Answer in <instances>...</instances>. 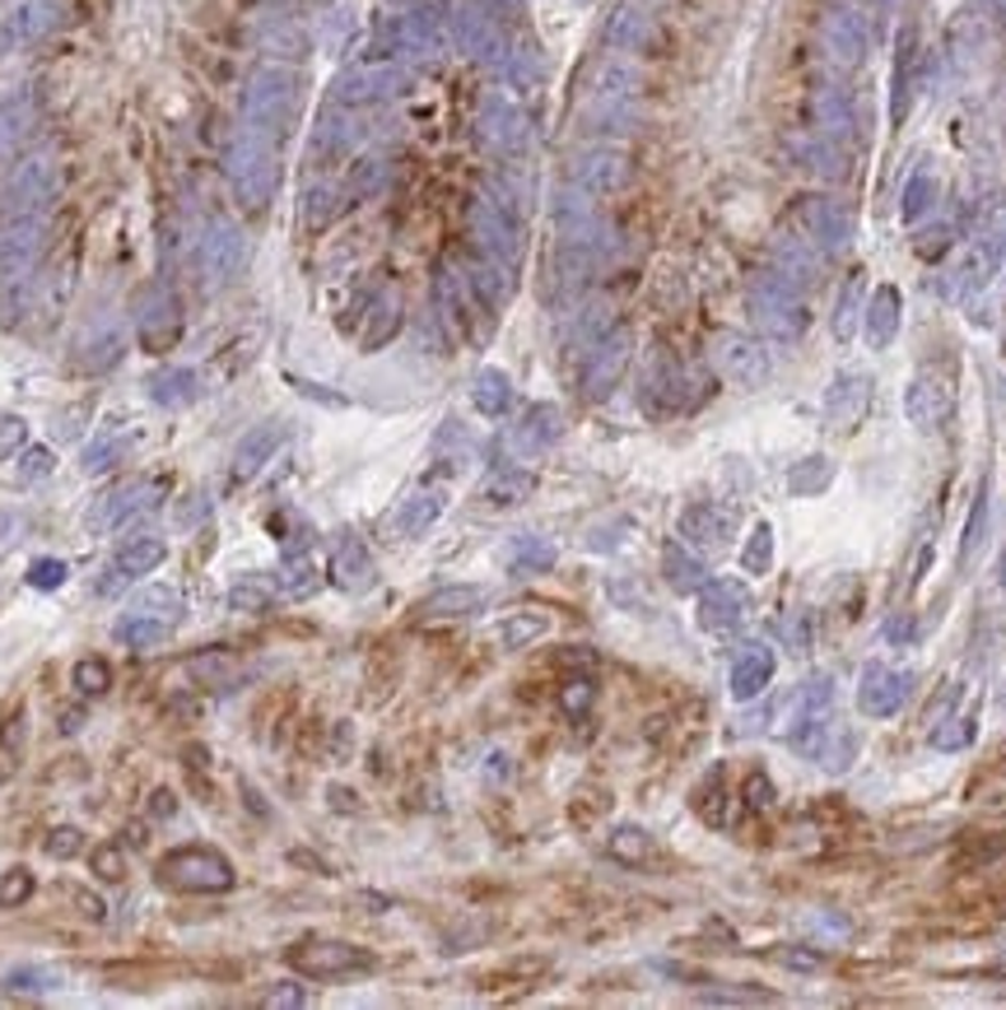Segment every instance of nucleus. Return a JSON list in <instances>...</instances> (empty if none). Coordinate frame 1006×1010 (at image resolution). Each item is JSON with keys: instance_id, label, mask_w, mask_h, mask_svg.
Segmentation results:
<instances>
[{"instance_id": "nucleus-15", "label": "nucleus", "mask_w": 1006, "mask_h": 1010, "mask_svg": "<svg viewBox=\"0 0 1006 1010\" xmlns=\"http://www.w3.org/2000/svg\"><path fill=\"white\" fill-rule=\"evenodd\" d=\"M769 681H774V652L765 648V642L741 648L736 661H732V694L736 699H755V694H765Z\"/></svg>"}, {"instance_id": "nucleus-43", "label": "nucleus", "mask_w": 1006, "mask_h": 1010, "mask_svg": "<svg viewBox=\"0 0 1006 1010\" xmlns=\"http://www.w3.org/2000/svg\"><path fill=\"white\" fill-rule=\"evenodd\" d=\"M983 527H987V484L979 490V498H974V513H969V527H965V560L974 554L979 545H983Z\"/></svg>"}, {"instance_id": "nucleus-6", "label": "nucleus", "mask_w": 1006, "mask_h": 1010, "mask_svg": "<svg viewBox=\"0 0 1006 1010\" xmlns=\"http://www.w3.org/2000/svg\"><path fill=\"white\" fill-rule=\"evenodd\" d=\"M866 406H872V377H858V373L839 377L835 387L825 392V429L829 433H853L862 424Z\"/></svg>"}, {"instance_id": "nucleus-5", "label": "nucleus", "mask_w": 1006, "mask_h": 1010, "mask_svg": "<svg viewBox=\"0 0 1006 1010\" xmlns=\"http://www.w3.org/2000/svg\"><path fill=\"white\" fill-rule=\"evenodd\" d=\"M913 689V675L909 671H890V666H866L862 671V689H858V708L866 718H895L905 708Z\"/></svg>"}, {"instance_id": "nucleus-28", "label": "nucleus", "mask_w": 1006, "mask_h": 1010, "mask_svg": "<svg viewBox=\"0 0 1006 1010\" xmlns=\"http://www.w3.org/2000/svg\"><path fill=\"white\" fill-rule=\"evenodd\" d=\"M550 969V960H541V954H531V960H513V964H503V969H490L480 978V991H499V987H531L541 973Z\"/></svg>"}, {"instance_id": "nucleus-23", "label": "nucleus", "mask_w": 1006, "mask_h": 1010, "mask_svg": "<svg viewBox=\"0 0 1006 1010\" xmlns=\"http://www.w3.org/2000/svg\"><path fill=\"white\" fill-rule=\"evenodd\" d=\"M149 392H154V400H159L164 410H182V406H192V400L201 396V377L187 373V369H168V373L149 377Z\"/></svg>"}, {"instance_id": "nucleus-31", "label": "nucleus", "mask_w": 1006, "mask_h": 1010, "mask_svg": "<svg viewBox=\"0 0 1006 1010\" xmlns=\"http://www.w3.org/2000/svg\"><path fill=\"white\" fill-rule=\"evenodd\" d=\"M546 629H550V620H546V615L523 611V615H508V620L499 624V642H503L508 652H517V648H527V642L541 638Z\"/></svg>"}, {"instance_id": "nucleus-20", "label": "nucleus", "mask_w": 1006, "mask_h": 1010, "mask_svg": "<svg viewBox=\"0 0 1006 1010\" xmlns=\"http://www.w3.org/2000/svg\"><path fill=\"white\" fill-rule=\"evenodd\" d=\"M606 857H615L620 866H648V862H657V839L638 825H620V829H611V839H606Z\"/></svg>"}, {"instance_id": "nucleus-37", "label": "nucleus", "mask_w": 1006, "mask_h": 1010, "mask_svg": "<svg viewBox=\"0 0 1006 1010\" xmlns=\"http://www.w3.org/2000/svg\"><path fill=\"white\" fill-rule=\"evenodd\" d=\"M229 605L233 611H266L271 605V587L262 578H238L229 591Z\"/></svg>"}, {"instance_id": "nucleus-2", "label": "nucleus", "mask_w": 1006, "mask_h": 1010, "mask_svg": "<svg viewBox=\"0 0 1006 1010\" xmlns=\"http://www.w3.org/2000/svg\"><path fill=\"white\" fill-rule=\"evenodd\" d=\"M285 964L294 973H303V978H355V973L373 969V954L350 946V940L312 936V940H299V946L285 950Z\"/></svg>"}, {"instance_id": "nucleus-10", "label": "nucleus", "mask_w": 1006, "mask_h": 1010, "mask_svg": "<svg viewBox=\"0 0 1006 1010\" xmlns=\"http://www.w3.org/2000/svg\"><path fill=\"white\" fill-rule=\"evenodd\" d=\"M187 675H192L201 689L229 694V689H238L242 681H248V666H242L233 652L211 648V652H192V657H187Z\"/></svg>"}, {"instance_id": "nucleus-17", "label": "nucleus", "mask_w": 1006, "mask_h": 1010, "mask_svg": "<svg viewBox=\"0 0 1006 1010\" xmlns=\"http://www.w3.org/2000/svg\"><path fill=\"white\" fill-rule=\"evenodd\" d=\"M531 490H536V476H531V470H523V466H499V470H490V480H484L480 498L490 503V508H517V503L531 498Z\"/></svg>"}, {"instance_id": "nucleus-45", "label": "nucleus", "mask_w": 1006, "mask_h": 1010, "mask_svg": "<svg viewBox=\"0 0 1006 1010\" xmlns=\"http://www.w3.org/2000/svg\"><path fill=\"white\" fill-rule=\"evenodd\" d=\"M950 726H956V731H942V726L932 731V745H936V750H965V745L974 741V722H969V718H956Z\"/></svg>"}, {"instance_id": "nucleus-3", "label": "nucleus", "mask_w": 1006, "mask_h": 1010, "mask_svg": "<svg viewBox=\"0 0 1006 1010\" xmlns=\"http://www.w3.org/2000/svg\"><path fill=\"white\" fill-rule=\"evenodd\" d=\"M159 498H164V480H117V484H108V490L89 503L84 527H89V531H112L127 517L154 508Z\"/></svg>"}, {"instance_id": "nucleus-24", "label": "nucleus", "mask_w": 1006, "mask_h": 1010, "mask_svg": "<svg viewBox=\"0 0 1006 1010\" xmlns=\"http://www.w3.org/2000/svg\"><path fill=\"white\" fill-rule=\"evenodd\" d=\"M554 560H560V554H554V545L541 541V536H517L508 545V554H503V564L513 573H550Z\"/></svg>"}, {"instance_id": "nucleus-40", "label": "nucleus", "mask_w": 1006, "mask_h": 1010, "mask_svg": "<svg viewBox=\"0 0 1006 1010\" xmlns=\"http://www.w3.org/2000/svg\"><path fill=\"white\" fill-rule=\"evenodd\" d=\"M65 578H71V564L65 560H33L28 564V587H38V591L61 587Z\"/></svg>"}, {"instance_id": "nucleus-35", "label": "nucleus", "mask_w": 1006, "mask_h": 1010, "mask_svg": "<svg viewBox=\"0 0 1006 1010\" xmlns=\"http://www.w3.org/2000/svg\"><path fill=\"white\" fill-rule=\"evenodd\" d=\"M33 890H38L33 870H28V866H10L5 876H0V913H5V909H20V903H28V899H33Z\"/></svg>"}, {"instance_id": "nucleus-29", "label": "nucleus", "mask_w": 1006, "mask_h": 1010, "mask_svg": "<svg viewBox=\"0 0 1006 1010\" xmlns=\"http://www.w3.org/2000/svg\"><path fill=\"white\" fill-rule=\"evenodd\" d=\"M624 373V340H615V345H606V350H597V359H592V369H587V377H583V387H587V396H606L615 387V377Z\"/></svg>"}, {"instance_id": "nucleus-18", "label": "nucleus", "mask_w": 1006, "mask_h": 1010, "mask_svg": "<svg viewBox=\"0 0 1006 1010\" xmlns=\"http://www.w3.org/2000/svg\"><path fill=\"white\" fill-rule=\"evenodd\" d=\"M164 541L159 536H135V541H121L117 554H112V568L121 573V578H145V573H154L164 564Z\"/></svg>"}, {"instance_id": "nucleus-27", "label": "nucleus", "mask_w": 1006, "mask_h": 1010, "mask_svg": "<svg viewBox=\"0 0 1006 1010\" xmlns=\"http://www.w3.org/2000/svg\"><path fill=\"white\" fill-rule=\"evenodd\" d=\"M0 987L14 991V997H43V991H57L61 987V973L57 969H43V964H20V969H10L5 978H0Z\"/></svg>"}, {"instance_id": "nucleus-25", "label": "nucleus", "mask_w": 1006, "mask_h": 1010, "mask_svg": "<svg viewBox=\"0 0 1006 1010\" xmlns=\"http://www.w3.org/2000/svg\"><path fill=\"white\" fill-rule=\"evenodd\" d=\"M471 400H476V410H480V414H490V420H499V414L513 406V387H508V377L494 373V369L476 373V382H471Z\"/></svg>"}, {"instance_id": "nucleus-48", "label": "nucleus", "mask_w": 1006, "mask_h": 1010, "mask_svg": "<svg viewBox=\"0 0 1006 1010\" xmlns=\"http://www.w3.org/2000/svg\"><path fill=\"white\" fill-rule=\"evenodd\" d=\"M303 1001H308V991L294 987V983H280L275 991H266V997H262V1006H271V1010H280V1006H303Z\"/></svg>"}, {"instance_id": "nucleus-51", "label": "nucleus", "mask_w": 1006, "mask_h": 1010, "mask_svg": "<svg viewBox=\"0 0 1006 1010\" xmlns=\"http://www.w3.org/2000/svg\"><path fill=\"white\" fill-rule=\"evenodd\" d=\"M987 973H993V978H1006V960H997V964L987 969Z\"/></svg>"}, {"instance_id": "nucleus-49", "label": "nucleus", "mask_w": 1006, "mask_h": 1010, "mask_svg": "<svg viewBox=\"0 0 1006 1010\" xmlns=\"http://www.w3.org/2000/svg\"><path fill=\"white\" fill-rule=\"evenodd\" d=\"M788 969H802V973H811V969H825V954H806V946H792V950H783L778 954Z\"/></svg>"}, {"instance_id": "nucleus-38", "label": "nucleus", "mask_w": 1006, "mask_h": 1010, "mask_svg": "<svg viewBox=\"0 0 1006 1010\" xmlns=\"http://www.w3.org/2000/svg\"><path fill=\"white\" fill-rule=\"evenodd\" d=\"M47 857L51 862H75L80 857V852H84V833L75 829V825H61V829H51L47 833Z\"/></svg>"}, {"instance_id": "nucleus-7", "label": "nucleus", "mask_w": 1006, "mask_h": 1010, "mask_svg": "<svg viewBox=\"0 0 1006 1010\" xmlns=\"http://www.w3.org/2000/svg\"><path fill=\"white\" fill-rule=\"evenodd\" d=\"M751 611V587L736 578H714L699 587V624L704 629H732Z\"/></svg>"}, {"instance_id": "nucleus-33", "label": "nucleus", "mask_w": 1006, "mask_h": 1010, "mask_svg": "<svg viewBox=\"0 0 1006 1010\" xmlns=\"http://www.w3.org/2000/svg\"><path fill=\"white\" fill-rule=\"evenodd\" d=\"M695 810L704 815V820L708 825H727V787H722V769H714V773H708L704 782H699V787H695Z\"/></svg>"}, {"instance_id": "nucleus-12", "label": "nucleus", "mask_w": 1006, "mask_h": 1010, "mask_svg": "<svg viewBox=\"0 0 1006 1010\" xmlns=\"http://www.w3.org/2000/svg\"><path fill=\"white\" fill-rule=\"evenodd\" d=\"M332 578L345 591H369L373 587L378 568H373V554L363 550V541H355V536H340L336 554H332Z\"/></svg>"}, {"instance_id": "nucleus-21", "label": "nucleus", "mask_w": 1006, "mask_h": 1010, "mask_svg": "<svg viewBox=\"0 0 1006 1010\" xmlns=\"http://www.w3.org/2000/svg\"><path fill=\"white\" fill-rule=\"evenodd\" d=\"M131 615H145V620H159V624H172L178 629V620L187 615V601L178 597V587H164V582H149L135 591L131 601Z\"/></svg>"}, {"instance_id": "nucleus-8", "label": "nucleus", "mask_w": 1006, "mask_h": 1010, "mask_svg": "<svg viewBox=\"0 0 1006 1010\" xmlns=\"http://www.w3.org/2000/svg\"><path fill=\"white\" fill-rule=\"evenodd\" d=\"M681 536L704 545V550H722L736 536V517L727 508H718V503H690L681 513Z\"/></svg>"}, {"instance_id": "nucleus-16", "label": "nucleus", "mask_w": 1006, "mask_h": 1010, "mask_svg": "<svg viewBox=\"0 0 1006 1010\" xmlns=\"http://www.w3.org/2000/svg\"><path fill=\"white\" fill-rule=\"evenodd\" d=\"M280 443H285V424H262V429H252L248 438L238 443V452H233V476L238 480H252L256 470H262L275 452H280Z\"/></svg>"}, {"instance_id": "nucleus-36", "label": "nucleus", "mask_w": 1006, "mask_h": 1010, "mask_svg": "<svg viewBox=\"0 0 1006 1010\" xmlns=\"http://www.w3.org/2000/svg\"><path fill=\"white\" fill-rule=\"evenodd\" d=\"M741 564H745V573H751V578L769 573V564H774V527H769V521H759V527L751 531V545H745Z\"/></svg>"}, {"instance_id": "nucleus-11", "label": "nucleus", "mask_w": 1006, "mask_h": 1010, "mask_svg": "<svg viewBox=\"0 0 1006 1010\" xmlns=\"http://www.w3.org/2000/svg\"><path fill=\"white\" fill-rule=\"evenodd\" d=\"M480 605H484V591L480 587L453 582V587L429 591V597L415 605V620H466V615H476Z\"/></svg>"}, {"instance_id": "nucleus-50", "label": "nucleus", "mask_w": 1006, "mask_h": 1010, "mask_svg": "<svg viewBox=\"0 0 1006 1010\" xmlns=\"http://www.w3.org/2000/svg\"><path fill=\"white\" fill-rule=\"evenodd\" d=\"M14 531H20V517H5V513H0V550L14 541Z\"/></svg>"}, {"instance_id": "nucleus-1", "label": "nucleus", "mask_w": 1006, "mask_h": 1010, "mask_svg": "<svg viewBox=\"0 0 1006 1010\" xmlns=\"http://www.w3.org/2000/svg\"><path fill=\"white\" fill-rule=\"evenodd\" d=\"M159 880L182 894H224L233 890V862L215 847H178L159 862Z\"/></svg>"}, {"instance_id": "nucleus-32", "label": "nucleus", "mask_w": 1006, "mask_h": 1010, "mask_svg": "<svg viewBox=\"0 0 1006 1010\" xmlns=\"http://www.w3.org/2000/svg\"><path fill=\"white\" fill-rule=\"evenodd\" d=\"M835 480V461L829 457H806L802 466L788 470V494H821Z\"/></svg>"}, {"instance_id": "nucleus-30", "label": "nucleus", "mask_w": 1006, "mask_h": 1010, "mask_svg": "<svg viewBox=\"0 0 1006 1010\" xmlns=\"http://www.w3.org/2000/svg\"><path fill=\"white\" fill-rule=\"evenodd\" d=\"M168 634H172V624L145 620V615H131V611H127V620L117 624V638L127 642V648H135V652H145V648H159V642H168Z\"/></svg>"}, {"instance_id": "nucleus-19", "label": "nucleus", "mask_w": 1006, "mask_h": 1010, "mask_svg": "<svg viewBox=\"0 0 1006 1010\" xmlns=\"http://www.w3.org/2000/svg\"><path fill=\"white\" fill-rule=\"evenodd\" d=\"M135 438L141 433L135 429H117V433H103V438H94L89 447H84V457H80V470L84 476H103V470H112L127 461V452L135 447Z\"/></svg>"}, {"instance_id": "nucleus-39", "label": "nucleus", "mask_w": 1006, "mask_h": 1010, "mask_svg": "<svg viewBox=\"0 0 1006 1010\" xmlns=\"http://www.w3.org/2000/svg\"><path fill=\"white\" fill-rule=\"evenodd\" d=\"M28 447V424L20 414H0V461H14Z\"/></svg>"}, {"instance_id": "nucleus-9", "label": "nucleus", "mask_w": 1006, "mask_h": 1010, "mask_svg": "<svg viewBox=\"0 0 1006 1010\" xmlns=\"http://www.w3.org/2000/svg\"><path fill=\"white\" fill-rule=\"evenodd\" d=\"M560 433H564V414L560 410H554V406H531L523 414V424L513 429L508 447L517 452V457H541L546 447L560 443Z\"/></svg>"}, {"instance_id": "nucleus-44", "label": "nucleus", "mask_w": 1006, "mask_h": 1010, "mask_svg": "<svg viewBox=\"0 0 1006 1010\" xmlns=\"http://www.w3.org/2000/svg\"><path fill=\"white\" fill-rule=\"evenodd\" d=\"M94 876H103V880H121L127 876V857H121V847H112V843H103V847H94Z\"/></svg>"}, {"instance_id": "nucleus-46", "label": "nucleus", "mask_w": 1006, "mask_h": 1010, "mask_svg": "<svg viewBox=\"0 0 1006 1010\" xmlns=\"http://www.w3.org/2000/svg\"><path fill=\"white\" fill-rule=\"evenodd\" d=\"M774 782H769V773L765 769H751V778H745V806H755V810H765V806H774Z\"/></svg>"}, {"instance_id": "nucleus-26", "label": "nucleus", "mask_w": 1006, "mask_h": 1010, "mask_svg": "<svg viewBox=\"0 0 1006 1010\" xmlns=\"http://www.w3.org/2000/svg\"><path fill=\"white\" fill-rule=\"evenodd\" d=\"M662 568H667V582H671L675 591H699V587H704V578H708L704 564H699L695 554H690L681 541L662 550Z\"/></svg>"}, {"instance_id": "nucleus-14", "label": "nucleus", "mask_w": 1006, "mask_h": 1010, "mask_svg": "<svg viewBox=\"0 0 1006 1010\" xmlns=\"http://www.w3.org/2000/svg\"><path fill=\"white\" fill-rule=\"evenodd\" d=\"M443 508H447V490H415L402 508H396L392 531L406 536V541H415V536H424L433 521L443 517Z\"/></svg>"}, {"instance_id": "nucleus-13", "label": "nucleus", "mask_w": 1006, "mask_h": 1010, "mask_svg": "<svg viewBox=\"0 0 1006 1010\" xmlns=\"http://www.w3.org/2000/svg\"><path fill=\"white\" fill-rule=\"evenodd\" d=\"M718 363H722V373L741 382V387H759V382L769 377V363L765 354H759V345L751 340H741V336H722L718 345Z\"/></svg>"}, {"instance_id": "nucleus-52", "label": "nucleus", "mask_w": 1006, "mask_h": 1010, "mask_svg": "<svg viewBox=\"0 0 1006 1010\" xmlns=\"http://www.w3.org/2000/svg\"><path fill=\"white\" fill-rule=\"evenodd\" d=\"M1002 587H1006V554H1002Z\"/></svg>"}, {"instance_id": "nucleus-22", "label": "nucleus", "mask_w": 1006, "mask_h": 1010, "mask_svg": "<svg viewBox=\"0 0 1006 1010\" xmlns=\"http://www.w3.org/2000/svg\"><path fill=\"white\" fill-rule=\"evenodd\" d=\"M997 857H1006V829H979V833H965L956 843V866L960 870H983L993 866Z\"/></svg>"}, {"instance_id": "nucleus-34", "label": "nucleus", "mask_w": 1006, "mask_h": 1010, "mask_svg": "<svg viewBox=\"0 0 1006 1010\" xmlns=\"http://www.w3.org/2000/svg\"><path fill=\"white\" fill-rule=\"evenodd\" d=\"M71 685L84 694V699H94V694H108L112 685V666L103 657H80L75 671H71Z\"/></svg>"}, {"instance_id": "nucleus-47", "label": "nucleus", "mask_w": 1006, "mask_h": 1010, "mask_svg": "<svg viewBox=\"0 0 1006 1010\" xmlns=\"http://www.w3.org/2000/svg\"><path fill=\"white\" fill-rule=\"evenodd\" d=\"M560 704H564L568 718H583V712L592 708V685H587V681H568L564 694H560Z\"/></svg>"}, {"instance_id": "nucleus-41", "label": "nucleus", "mask_w": 1006, "mask_h": 1010, "mask_svg": "<svg viewBox=\"0 0 1006 1010\" xmlns=\"http://www.w3.org/2000/svg\"><path fill=\"white\" fill-rule=\"evenodd\" d=\"M51 466H57V457H51L47 447H24V452H20V480H24V484L47 480Z\"/></svg>"}, {"instance_id": "nucleus-42", "label": "nucleus", "mask_w": 1006, "mask_h": 1010, "mask_svg": "<svg viewBox=\"0 0 1006 1010\" xmlns=\"http://www.w3.org/2000/svg\"><path fill=\"white\" fill-rule=\"evenodd\" d=\"M285 591H294V597H308V591H312V564L303 560V554L299 550H294V554H285Z\"/></svg>"}, {"instance_id": "nucleus-4", "label": "nucleus", "mask_w": 1006, "mask_h": 1010, "mask_svg": "<svg viewBox=\"0 0 1006 1010\" xmlns=\"http://www.w3.org/2000/svg\"><path fill=\"white\" fill-rule=\"evenodd\" d=\"M950 410H956V392H950L946 377H936V373L913 377V387H909V396H905V414H909L913 429L936 433V429L950 420Z\"/></svg>"}]
</instances>
